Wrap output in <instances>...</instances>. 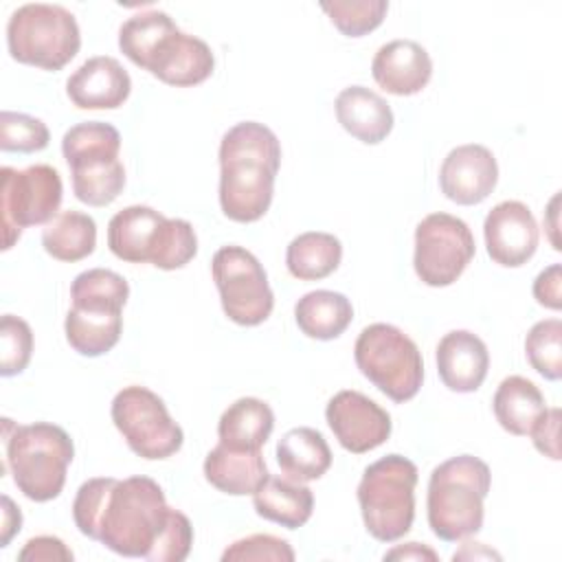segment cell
I'll return each instance as SVG.
<instances>
[{
	"mask_svg": "<svg viewBox=\"0 0 562 562\" xmlns=\"http://www.w3.org/2000/svg\"><path fill=\"white\" fill-rule=\"evenodd\" d=\"M558 200H560V195L555 193L553 198H551V202H549V211H547V215H549V231H551V244H553V248L555 250H560V241H558V237H555V231H558Z\"/></svg>",
	"mask_w": 562,
	"mask_h": 562,
	"instance_id": "bcb514c9",
	"label": "cell"
},
{
	"mask_svg": "<svg viewBox=\"0 0 562 562\" xmlns=\"http://www.w3.org/2000/svg\"><path fill=\"white\" fill-rule=\"evenodd\" d=\"M417 465L404 454H386L364 468L358 505L367 531L380 542L404 538L415 520Z\"/></svg>",
	"mask_w": 562,
	"mask_h": 562,
	"instance_id": "8992f818",
	"label": "cell"
},
{
	"mask_svg": "<svg viewBox=\"0 0 562 562\" xmlns=\"http://www.w3.org/2000/svg\"><path fill=\"white\" fill-rule=\"evenodd\" d=\"M487 255L494 263L518 268L527 263L538 248V224L527 204L518 200L498 202L483 222Z\"/></svg>",
	"mask_w": 562,
	"mask_h": 562,
	"instance_id": "9a60e30c",
	"label": "cell"
},
{
	"mask_svg": "<svg viewBox=\"0 0 562 562\" xmlns=\"http://www.w3.org/2000/svg\"><path fill=\"white\" fill-rule=\"evenodd\" d=\"M224 562H248V560H272V562H292L294 549L288 540L270 533H252L248 538L235 540L222 553Z\"/></svg>",
	"mask_w": 562,
	"mask_h": 562,
	"instance_id": "74e56055",
	"label": "cell"
},
{
	"mask_svg": "<svg viewBox=\"0 0 562 562\" xmlns=\"http://www.w3.org/2000/svg\"><path fill=\"white\" fill-rule=\"evenodd\" d=\"M0 211L4 228V250L20 239L22 228L48 224L61 204V178L50 165H31L26 169H0Z\"/></svg>",
	"mask_w": 562,
	"mask_h": 562,
	"instance_id": "30bf717a",
	"label": "cell"
},
{
	"mask_svg": "<svg viewBox=\"0 0 562 562\" xmlns=\"http://www.w3.org/2000/svg\"><path fill=\"white\" fill-rule=\"evenodd\" d=\"M373 81L395 97L422 92L432 77V59L415 40H393L378 48L371 61Z\"/></svg>",
	"mask_w": 562,
	"mask_h": 562,
	"instance_id": "ac0fdd59",
	"label": "cell"
},
{
	"mask_svg": "<svg viewBox=\"0 0 562 562\" xmlns=\"http://www.w3.org/2000/svg\"><path fill=\"white\" fill-rule=\"evenodd\" d=\"M140 68L167 86L189 88L206 81L213 75L215 57L204 40L182 33L173 24L160 35Z\"/></svg>",
	"mask_w": 562,
	"mask_h": 562,
	"instance_id": "5bb4252c",
	"label": "cell"
},
{
	"mask_svg": "<svg viewBox=\"0 0 562 562\" xmlns=\"http://www.w3.org/2000/svg\"><path fill=\"white\" fill-rule=\"evenodd\" d=\"M72 558V551L57 536H35L18 553L20 562H70Z\"/></svg>",
	"mask_w": 562,
	"mask_h": 562,
	"instance_id": "60d3db41",
	"label": "cell"
},
{
	"mask_svg": "<svg viewBox=\"0 0 562 562\" xmlns=\"http://www.w3.org/2000/svg\"><path fill=\"white\" fill-rule=\"evenodd\" d=\"M255 512L285 529L303 527L314 512V494L307 485L288 476H268L252 494Z\"/></svg>",
	"mask_w": 562,
	"mask_h": 562,
	"instance_id": "cb8c5ba5",
	"label": "cell"
},
{
	"mask_svg": "<svg viewBox=\"0 0 562 562\" xmlns=\"http://www.w3.org/2000/svg\"><path fill=\"white\" fill-rule=\"evenodd\" d=\"M132 92V79L119 59L97 55L86 59L66 81V94L79 110H116Z\"/></svg>",
	"mask_w": 562,
	"mask_h": 562,
	"instance_id": "e0dca14e",
	"label": "cell"
},
{
	"mask_svg": "<svg viewBox=\"0 0 562 562\" xmlns=\"http://www.w3.org/2000/svg\"><path fill=\"white\" fill-rule=\"evenodd\" d=\"M119 151L121 134L103 121H83L64 134L61 154L72 171V191L79 202L108 206L119 198L125 187Z\"/></svg>",
	"mask_w": 562,
	"mask_h": 562,
	"instance_id": "5b68a950",
	"label": "cell"
},
{
	"mask_svg": "<svg viewBox=\"0 0 562 562\" xmlns=\"http://www.w3.org/2000/svg\"><path fill=\"white\" fill-rule=\"evenodd\" d=\"M173 24L176 22L158 9L134 13L119 29V48L134 66L140 68L160 35L167 33Z\"/></svg>",
	"mask_w": 562,
	"mask_h": 562,
	"instance_id": "4dcf8cb0",
	"label": "cell"
},
{
	"mask_svg": "<svg viewBox=\"0 0 562 562\" xmlns=\"http://www.w3.org/2000/svg\"><path fill=\"white\" fill-rule=\"evenodd\" d=\"M492 408L503 430L516 437H525L544 413L547 402L542 391L531 380L522 375H509L498 384Z\"/></svg>",
	"mask_w": 562,
	"mask_h": 562,
	"instance_id": "83f0119b",
	"label": "cell"
},
{
	"mask_svg": "<svg viewBox=\"0 0 562 562\" xmlns=\"http://www.w3.org/2000/svg\"><path fill=\"white\" fill-rule=\"evenodd\" d=\"M50 140V132L44 121L22 114L2 110L0 114V149L2 151H18V154H33L42 151Z\"/></svg>",
	"mask_w": 562,
	"mask_h": 562,
	"instance_id": "e575fe53",
	"label": "cell"
},
{
	"mask_svg": "<svg viewBox=\"0 0 562 562\" xmlns=\"http://www.w3.org/2000/svg\"><path fill=\"white\" fill-rule=\"evenodd\" d=\"M533 296L540 305L549 310L562 307V266L560 263H551L536 277Z\"/></svg>",
	"mask_w": 562,
	"mask_h": 562,
	"instance_id": "b9f144b4",
	"label": "cell"
},
{
	"mask_svg": "<svg viewBox=\"0 0 562 562\" xmlns=\"http://www.w3.org/2000/svg\"><path fill=\"white\" fill-rule=\"evenodd\" d=\"M321 9L329 15L331 24L347 37H362L375 31L386 11V0H334L321 2Z\"/></svg>",
	"mask_w": 562,
	"mask_h": 562,
	"instance_id": "836d02e7",
	"label": "cell"
},
{
	"mask_svg": "<svg viewBox=\"0 0 562 562\" xmlns=\"http://www.w3.org/2000/svg\"><path fill=\"white\" fill-rule=\"evenodd\" d=\"M268 476L261 450H235L217 443L204 459V479L231 496L255 494Z\"/></svg>",
	"mask_w": 562,
	"mask_h": 562,
	"instance_id": "7402d4cb",
	"label": "cell"
},
{
	"mask_svg": "<svg viewBox=\"0 0 562 562\" xmlns=\"http://www.w3.org/2000/svg\"><path fill=\"white\" fill-rule=\"evenodd\" d=\"M351 301L334 290H314L303 294L294 305L299 329L314 340H334L351 323Z\"/></svg>",
	"mask_w": 562,
	"mask_h": 562,
	"instance_id": "4316f807",
	"label": "cell"
},
{
	"mask_svg": "<svg viewBox=\"0 0 562 562\" xmlns=\"http://www.w3.org/2000/svg\"><path fill=\"white\" fill-rule=\"evenodd\" d=\"M277 463L288 479L307 483L321 479L329 470L331 450L316 428L299 426L279 439Z\"/></svg>",
	"mask_w": 562,
	"mask_h": 562,
	"instance_id": "d4e9b609",
	"label": "cell"
},
{
	"mask_svg": "<svg viewBox=\"0 0 562 562\" xmlns=\"http://www.w3.org/2000/svg\"><path fill=\"white\" fill-rule=\"evenodd\" d=\"M274 428L272 408L259 397L235 400L217 422L220 443L235 450H261Z\"/></svg>",
	"mask_w": 562,
	"mask_h": 562,
	"instance_id": "484cf974",
	"label": "cell"
},
{
	"mask_svg": "<svg viewBox=\"0 0 562 562\" xmlns=\"http://www.w3.org/2000/svg\"><path fill=\"white\" fill-rule=\"evenodd\" d=\"M336 119L347 134L367 145L382 143L393 130L391 105L364 86L345 88L334 103Z\"/></svg>",
	"mask_w": 562,
	"mask_h": 562,
	"instance_id": "44dd1931",
	"label": "cell"
},
{
	"mask_svg": "<svg viewBox=\"0 0 562 562\" xmlns=\"http://www.w3.org/2000/svg\"><path fill=\"white\" fill-rule=\"evenodd\" d=\"M130 296L127 281L108 268H90L75 277L70 285L72 305H110L123 310Z\"/></svg>",
	"mask_w": 562,
	"mask_h": 562,
	"instance_id": "1f68e13d",
	"label": "cell"
},
{
	"mask_svg": "<svg viewBox=\"0 0 562 562\" xmlns=\"http://www.w3.org/2000/svg\"><path fill=\"white\" fill-rule=\"evenodd\" d=\"M7 46L15 61L42 70H61L81 46L75 15L61 4L29 2L7 22Z\"/></svg>",
	"mask_w": 562,
	"mask_h": 562,
	"instance_id": "52a82bcc",
	"label": "cell"
},
{
	"mask_svg": "<svg viewBox=\"0 0 562 562\" xmlns=\"http://www.w3.org/2000/svg\"><path fill=\"white\" fill-rule=\"evenodd\" d=\"M7 468L18 490L35 503L53 501L61 494L68 465L75 457L70 435L50 422L4 426Z\"/></svg>",
	"mask_w": 562,
	"mask_h": 562,
	"instance_id": "277c9868",
	"label": "cell"
},
{
	"mask_svg": "<svg viewBox=\"0 0 562 562\" xmlns=\"http://www.w3.org/2000/svg\"><path fill=\"white\" fill-rule=\"evenodd\" d=\"M490 369L485 342L468 331L452 329L437 345V371L441 382L454 393H474Z\"/></svg>",
	"mask_w": 562,
	"mask_h": 562,
	"instance_id": "ffe728a7",
	"label": "cell"
},
{
	"mask_svg": "<svg viewBox=\"0 0 562 562\" xmlns=\"http://www.w3.org/2000/svg\"><path fill=\"white\" fill-rule=\"evenodd\" d=\"M281 165L277 134L257 121L233 125L220 143V206L239 224L266 215L274 195V178Z\"/></svg>",
	"mask_w": 562,
	"mask_h": 562,
	"instance_id": "7a4b0ae2",
	"label": "cell"
},
{
	"mask_svg": "<svg viewBox=\"0 0 562 562\" xmlns=\"http://www.w3.org/2000/svg\"><path fill=\"white\" fill-rule=\"evenodd\" d=\"M195 252H198V237L193 226L187 220L169 217L151 266L160 270H178L187 266L195 257Z\"/></svg>",
	"mask_w": 562,
	"mask_h": 562,
	"instance_id": "8d00e7d4",
	"label": "cell"
},
{
	"mask_svg": "<svg viewBox=\"0 0 562 562\" xmlns=\"http://www.w3.org/2000/svg\"><path fill=\"white\" fill-rule=\"evenodd\" d=\"M123 310L99 305H72L64 321L68 345L88 358L108 353L121 338Z\"/></svg>",
	"mask_w": 562,
	"mask_h": 562,
	"instance_id": "603a6c76",
	"label": "cell"
},
{
	"mask_svg": "<svg viewBox=\"0 0 562 562\" xmlns=\"http://www.w3.org/2000/svg\"><path fill=\"white\" fill-rule=\"evenodd\" d=\"M558 430H560V408H544V413L538 417L533 428L529 430V437L536 446V450L553 461L560 459V443H558Z\"/></svg>",
	"mask_w": 562,
	"mask_h": 562,
	"instance_id": "ab89813d",
	"label": "cell"
},
{
	"mask_svg": "<svg viewBox=\"0 0 562 562\" xmlns=\"http://www.w3.org/2000/svg\"><path fill=\"white\" fill-rule=\"evenodd\" d=\"M463 558H468V560L470 558H496V560H501V555L496 551L485 549L481 542H465L463 549L452 555V560H463Z\"/></svg>",
	"mask_w": 562,
	"mask_h": 562,
	"instance_id": "f6af8a7d",
	"label": "cell"
},
{
	"mask_svg": "<svg viewBox=\"0 0 562 562\" xmlns=\"http://www.w3.org/2000/svg\"><path fill=\"white\" fill-rule=\"evenodd\" d=\"M476 252L470 226L450 213H430L415 228L413 266L430 288L452 285Z\"/></svg>",
	"mask_w": 562,
	"mask_h": 562,
	"instance_id": "7c38bea8",
	"label": "cell"
},
{
	"mask_svg": "<svg viewBox=\"0 0 562 562\" xmlns=\"http://www.w3.org/2000/svg\"><path fill=\"white\" fill-rule=\"evenodd\" d=\"M22 529V514L15 503L2 494V527H0V547H7L11 538Z\"/></svg>",
	"mask_w": 562,
	"mask_h": 562,
	"instance_id": "7bdbcfd3",
	"label": "cell"
},
{
	"mask_svg": "<svg viewBox=\"0 0 562 562\" xmlns=\"http://www.w3.org/2000/svg\"><path fill=\"white\" fill-rule=\"evenodd\" d=\"M325 419L338 443L353 454H364L391 437V415L360 391L336 393L325 408Z\"/></svg>",
	"mask_w": 562,
	"mask_h": 562,
	"instance_id": "4fadbf2b",
	"label": "cell"
},
{
	"mask_svg": "<svg viewBox=\"0 0 562 562\" xmlns=\"http://www.w3.org/2000/svg\"><path fill=\"white\" fill-rule=\"evenodd\" d=\"M191 544H193L191 520L180 509H173L171 522L165 536L160 538L158 547L154 549L149 562H182L189 555Z\"/></svg>",
	"mask_w": 562,
	"mask_h": 562,
	"instance_id": "f35d334b",
	"label": "cell"
},
{
	"mask_svg": "<svg viewBox=\"0 0 562 562\" xmlns=\"http://www.w3.org/2000/svg\"><path fill=\"white\" fill-rule=\"evenodd\" d=\"M384 560H422V562L430 560V562H437L439 555L428 544L406 542V544H397L391 551H386Z\"/></svg>",
	"mask_w": 562,
	"mask_h": 562,
	"instance_id": "ee69618b",
	"label": "cell"
},
{
	"mask_svg": "<svg viewBox=\"0 0 562 562\" xmlns=\"http://www.w3.org/2000/svg\"><path fill=\"white\" fill-rule=\"evenodd\" d=\"M342 259V244L331 233L307 231L296 235L285 250V266L294 279L318 281L329 277Z\"/></svg>",
	"mask_w": 562,
	"mask_h": 562,
	"instance_id": "f546056e",
	"label": "cell"
},
{
	"mask_svg": "<svg viewBox=\"0 0 562 562\" xmlns=\"http://www.w3.org/2000/svg\"><path fill=\"white\" fill-rule=\"evenodd\" d=\"M0 375L11 378L22 373L33 353V331L20 316L4 314L0 321Z\"/></svg>",
	"mask_w": 562,
	"mask_h": 562,
	"instance_id": "d590c367",
	"label": "cell"
},
{
	"mask_svg": "<svg viewBox=\"0 0 562 562\" xmlns=\"http://www.w3.org/2000/svg\"><path fill=\"white\" fill-rule=\"evenodd\" d=\"M498 182L494 154L479 143L459 145L448 151L439 169L441 193L461 206L481 204Z\"/></svg>",
	"mask_w": 562,
	"mask_h": 562,
	"instance_id": "2e32d148",
	"label": "cell"
},
{
	"mask_svg": "<svg viewBox=\"0 0 562 562\" xmlns=\"http://www.w3.org/2000/svg\"><path fill=\"white\" fill-rule=\"evenodd\" d=\"M112 422L130 450L147 461L176 454L182 448L184 432L171 419L162 397L147 386H125L112 400Z\"/></svg>",
	"mask_w": 562,
	"mask_h": 562,
	"instance_id": "9c48e42d",
	"label": "cell"
},
{
	"mask_svg": "<svg viewBox=\"0 0 562 562\" xmlns=\"http://www.w3.org/2000/svg\"><path fill=\"white\" fill-rule=\"evenodd\" d=\"M167 220L160 211L145 204L125 206L108 224V248L121 261L151 263Z\"/></svg>",
	"mask_w": 562,
	"mask_h": 562,
	"instance_id": "d6986e66",
	"label": "cell"
},
{
	"mask_svg": "<svg viewBox=\"0 0 562 562\" xmlns=\"http://www.w3.org/2000/svg\"><path fill=\"white\" fill-rule=\"evenodd\" d=\"M44 250L57 261H81L94 252L97 224L88 213L59 211L42 231Z\"/></svg>",
	"mask_w": 562,
	"mask_h": 562,
	"instance_id": "f1b7e54d",
	"label": "cell"
},
{
	"mask_svg": "<svg viewBox=\"0 0 562 562\" xmlns=\"http://www.w3.org/2000/svg\"><path fill=\"white\" fill-rule=\"evenodd\" d=\"M525 356L529 364L547 380L562 378V321L547 318L536 323L525 338Z\"/></svg>",
	"mask_w": 562,
	"mask_h": 562,
	"instance_id": "d6a6232c",
	"label": "cell"
},
{
	"mask_svg": "<svg viewBox=\"0 0 562 562\" xmlns=\"http://www.w3.org/2000/svg\"><path fill=\"white\" fill-rule=\"evenodd\" d=\"M492 485L490 465L474 454L439 463L428 479V525L439 540L457 542L481 531L483 501Z\"/></svg>",
	"mask_w": 562,
	"mask_h": 562,
	"instance_id": "3957f363",
	"label": "cell"
},
{
	"mask_svg": "<svg viewBox=\"0 0 562 562\" xmlns=\"http://www.w3.org/2000/svg\"><path fill=\"white\" fill-rule=\"evenodd\" d=\"M173 516L162 487L149 476H97L72 501L77 529L123 558L149 560Z\"/></svg>",
	"mask_w": 562,
	"mask_h": 562,
	"instance_id": "6da1fadb",
	"label": "cell"
},
{
	"mask_svg": "<svg viewBox=\"0 0 562 562\" xmlns=\"http://www.w3.org/2000/svg\"><path fill=\"white\" fill-rule=\"evenodd\" d=\"M224 314L244 327L261 325L274 307V294L259 259L241 246H222L211 261Z\"/></svg>",
	"mask_w": 562,
	"mask_h": 562,
	"instance_id": "8fae6325",
	"label": "cell"
},
{
	"mask_svg": "<svg viewBox=\"0 0 562 562\" xmlns=\"http://www.w3.org/2000/svg\"><path fill=\"white\" fill-rule=\"evenodd\" d=\"M353 358L360 373L397 404L413 400L422 389V351L395 325L373 323L364 327L356 338Z\"/></svg>",
	"mask_w": 562,
	"mask_h": 562,
	"instance_id": "ba28073f",
	"label": "cell"
}]
</instances>
